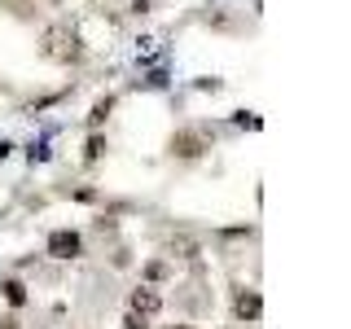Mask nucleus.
I'll list each match as a JSON object with an SVG mask.
<instances>
[{
	"label": "nucleus",
	"mask_w": 351,
	"mask_h": 329,
	"mask_svg": "<svg viewBox=\"0 0 351 329\" xmlns=\"http://www.w3.org/2000/svg\"><path fill=\"white\" fill-rule=\"evenodd\" d=\"M136 58H145V62L154 58V40H141V49H136Z\"/></svg>",
	"instance_id": "ddd939ff"
},
{
	"label": "nucleus",
	"mask_w": 351,
	"mask_h": 329,
	"mask_svg": "<svg viewBox=\"0 0 351 329\" xmlns=\"http://www.w3.org/2000/svg\"><path fill=\"white\" fill-rule=\"evenodd\" d=\"M123 329H149V316H145V312H132V307H128V316H123Z\"/></svg>",
	"instance_id": "9d476101"
},
{
	"label": "nucleus",
	"mask_w": 351,
	"mask_h": 329,
	"mask_svg": "<svg viewBox=\"0 0 351 329\" xmlns=\"http://www.w3.org/2000/svg\"><path fill=\"white\" fill-rule=\"evenodd\" d=\"M132 312H145V316H154V312H158V307H162V294L158 290H149V285H141V290H132Z\"/></svg>",
	"instance_id": "39448f33"
},
{
	"label": "nucleus",
	"mask_w": 351,
	"mask_h": 329,
	"mask_svg": "<svg viewBox=\"0 0 351 329\" xmlns=\"http://www.w3.org/2000/svg\"><path fill=\"white\" fill-rule=\"evenodd\" d=\"M167 149H171V158H202V154L211 149V141H206V132L184 127V132H176L167 141Z\"/></svg>",
	"instance_id": "f03ea898"
},
{
	"label": "nucleus",
	"mask_w": 351,
	"mask_h": 329,
	"mask_svg": "<svg viewBox=\"0 0 351 329\" xmlns=\"http://www.w3.org/2000/svg\"><path fill=\"white\" fill-rule=\"evenodd\" d=\"M171 250H176L180 259H197V241H189V237H176V241H171Z\"/></svg>",
	"instance_id": "1a4fd4ad"
},
{
	"label": "nucleus",
	"mask_w": 351,
	"mask_h": 329,
	"mask_svg": "<svg viewBox=\"0 0 351 329\" xmlns=\"http://www.w3.org/2000/svg\"><path fill=\"white\" fill-rule=\"evenodd\" d=\"M167 329H197V325H167Z\"/></svg>",
	"instance_id": "2eb2a0df"
},
{
	"label": "nucleus",
	"mask_w": 351,
	"mask_h": 329,
	"mask_svg": "<svg viewBox=\"0 0 351 329\" xmlns=\"http://www.w3.org/2000/svg\"><path fill=\"white\" fill-rule=\"evenodd\" d=\"M237 127H250V132H259V119H255V114H237Z\"/></svg>",
	"instance_id": "f8f14e48"
},
{
	"label": "nucleus",
	"mask_w": 351,
	"mask_h": 329,
	"mask_svg": "<svg viewBox=\"0 0 351 329\" xmlns=\"http://www.w3.org/2000/svg\"><path fill=\"white\" fill-rule=\"evenodd\" d=\"M44 250H49L53 259H80L84 255V237L75 233V228H53L49 241H44Z\"/></svg>",
	"instance_id": "7ed1b4c3"
},
{
	"label": "nucleus",
	"mask_w": 351,
	"mask_h": 329,
	"mask_svg": "<svg viewBox=\"0 0 351 329\" xmlns=\"http://www.w3.org/2000/svg\"><path fill=\"white\" fill-rule=\"evenodd\" d=\"M101 154H106V136H101V132H93L88 145H84V162H101Z\"/></svg>",
	"instance_id": "0eeeda50"
},
{
	"label": "nucleus",
	"mask_w": 351,
	"mask_h": 329,
	"mask_svg": "<svg viewBox=\"0 0 351 329\" xmlns=\"http://www.w3.org/2000/svg\"><path fill=\"white\" fill-rule=\"evenodd\" d=\"M145 277H149V281H167V277H171V268H167L162 259H154L149 268H145Z\"/></svg>",
	"instance_id": "9b49d317"
},
{
	"label": "nucleus",
	"mask_w": 351,
	"mask_h": 329,
	"mask_svg": "<svg viewBox=\"0 0 351 329\" xmlns=\"http://www.w3.org/2000/svg\"><path fill=\"white\" fill-rule=\"evenodd\" d=\"M128 9H132V14H145V9H149V0H132Z\"/></svg>",
	"instance_id": "4468645a"
},
{
	"label": "nucleus",
	"mask_w": 351,
	"mask_h": 329,
	"mask_svg": "<svg viewBox=\"0 0 351 329\" xmlns=\"http://www.w3.org/2000/svg\"><path fill=\"white\" fill-rule=\"evenodd\" d=\"M233 316H237V321H246V325H255L259 316H263V299H259V290L241 285L237 299H233Z\"/></svg>",
	"instance_id": "20e7f679"
},
{
	"label": "nucleus",
	"mask_w": 351,
	"mask_h": 329,
	"mask_svg": "<svg viewBox=\"0 0 351 329\" xmlns=\"http://www.w3.org/2000/svg\"><path fill=\"white\" fill-rule=\"evenodd\" d=\"M110 110H114V97H101V101L88 110V127H101L106 119H110Z\"/></svg>",
	"instance_id": "423d86ee"
},
{
	"label": "nucleus",
	"mask_w": 351,
	"mask_h": 329,
	"mask_svg": "<svg viewBox=\"0 0 351 329\" xmlns=\"http://www.w3.org/2000/svg\"><path fill=\"white\" fill-rule=\"evenodd\" d=\"M0 290H5L9 307H22V303H27V285H22V281H14V277H9L5 285H0Z\"/></svg>",
	"instance_id": "6e6552de"
},
{
	"label": "nucleus",
	"mask_w": 351,
	"mask_h": 329,
	"mask_svg": "<svg viewBox=\"0 0 351 329\" xmlns=\"http://www.w3.org/2000/svg\"><path fill=\"white\" fill-rule=\"evenodd\" d=\"M44 58H58V62H80L84 58V44H80V36H75L71 27H49L44 31Z\"/></svg>",
	"instance_id": "f257e3e1"
}]
</instances>
